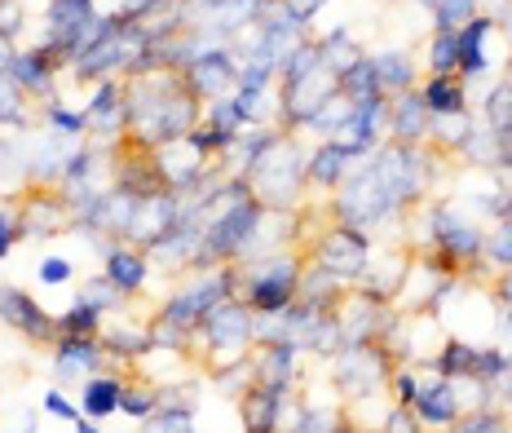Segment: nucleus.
I'll list each match as a JSON object with an SVG mask.
<instances>
[{
  "label": "nucleus",
  "instance_id": "obj_28",
  "mask_svg": "<svg viewBox=\"0 0 512 433\" xmlns=\"http://www.w3.org/2000/svg\"><path fill=\"white\" fill-rule=\"evenodd\" d=\"M0 124H5V129H31V124H36L31 98L14 84V76H0Z\"/></svg>",
  "mask_w": 512,
  "mask_h": 433
},
{
  "label": "nucleus",
  "instance_id": "obj_38",
  "mask_svg": "<svg viewBox=\"0 0 512 433\" xmlns=\"http://www.w3.org/2000/svg\"><path fill=\"white\" fill-rule=\"evenodd\" d=\"M340 429H349L345 407H305L301 425L292 433H340Z\"/></svg>",
  "mask_w": 512,
  "mask_h": 433
},
{
  "label": "nucleus",
  "instance_id": "obj_20",
  "mask_svg": "<svg viewBox=\"0 0 512 433\" xmlns=\"http://www.w3.org/2000/svg\"><path fill=\"white\" fill-rule=\"evenodd\" d=\"M490 31H495V18L490 14L468 18V23L455 31V40H460V71H455V76L460 80H473L486 71V36Z\"/></svg>",
  "mask_w": 512,
  "mask_h": 433
},
{
  "label": "nucleus",
  "instance_id": "obj_10",
  "mask_svg": "<svg viewBox=\"0 0 512 433\" xmlns=\"http://www.w3.org/2000/svg\"><path fill=\"white\" fill-rule=\"evenodd\" d=\"M177 226H181V199H177V190H159V195H146L142 204H137V217H133V226H128L124 244L151 252L155 244H164V239L173 235Z\"/></svg>",
  "mask_w": 512,
  "mask_h": 433
},
{
  "label": "nucleus",
  "instance_id": "obj_57",
  "mask_svg": "<svg viewBox=\"0 0 512 433\" xmlns=\"http://www.w3.org/2000/svg\"><path fill=\"white\" fill-rule=\"evenodd\" d=\"M151 5H159V0H124V9H151Z\"/></svg>",
  "mask_w": 512,
  "mask_h": 433
},
{
  "label": "nucleus",
  "instance_id": "obj_53",
  "mask_svg": "<svg viewBox=\"0 0 512 433\" xmlns=\"http://www.w3.org/2000/svg\"><path fill=\"white\" fill-rule=\"evenodd\" d=\"M14 433H36V411H18V429Z\"/></svg>",
  "mask_w": 512,
  "mask_h": 433
},
{
  "label": "nucleus",
  "instance_id": "obj_5",
  "mask_svg": "<svg viewBox=\"0 0 512 433\" xmlns=\"http://www.w3.org/2000/svg\"><path fill=\"white\" fill-rule=\"evenodd\" d=\"M9 208L18 213L23 239H58L80 226V208L62 195V186H49V182H27L9 199Z\"/></svg>",
  "mask_w": 512,
  "mask_h": 433
},
{
  "label": "nucleus",
  "instance_id": "obj_39",
  "mask_svg": "<svg viewBox=\"0 0 512 433\" xmlns=\"http://www.w3.org/2000/svg\"><path fill=\"white\" fill-rule=\"evenodd\" d=\"M451 433H512V425H508L504 411H486V407H477V411H468V416L455 420Z\"/></svg>",
  "mask_w": 512,
  "mask_h": 433
},
{
  "label": "nucleus",
  "instance_id": "obj_41",
  "mask_svg": "<svg viewBox=\"0 0 512 433\" xmlns=\"http://www.w3.org/2000/svg\"><path fill=\"white\" fill-rule=\"evenodd\" d=\"M204 120H208V124H217V129H221V133H230V137H239V129H243V115H239V107H234V98L208 102Z\"/></svg>",
  "mask_w": 512,
  "mask_h": 433
},
{
  "label": "nucleus",
  "instance_id": "obj_31",
  "mask_svg": "<svg viewBox=\"0 0 512 433\" xmlns=\"http://www.w3.org/2000/svg\"><path fill=\"white\" fill-rule=\"evenodd\" d=\"M62 336H76V341H93V336H102V314L76 301L67 314H58V341H62Z\"/></svg>",
  "mask_w": 512,
  "mask_h": 433
},
{
  "label": "nucleus",
  "instance_id": "obj_43",
  "mask_svg": "<svg viewBox=\"0 0 512 433\" xmlns=\"http://www.w3.org/2000/svg\"><path fill=\"white\" fill-rule=\"evenodd\" d=\"M195 407H199V389L195 385L159 389V411H186V416H195Z\"/></svg>",
  "mask_w": 512,
  "mask_h": 433
},
{
  "label": "nucleus",
  "instance_id": "obj_11",
  "mask_svg": "<svg viewBox=\"0 0 512 433\" xmlns=\"http://www.w3.org/2000/svg\"><path fill=\"white\" fill-rule=\"evenodd\" d=\"M137 204H142L137 195L111 186V190H102V195L80 213V226L89 230V235H102V239H111V244H124L128 226H133V217H137Z\"/></svg>",
  "mask_w": 512,
  "mask_h": 433
},
{
  "label": "nucleus",
  "instance_id": "obj_4",
  "mask_svg": "<svg viewBox=\"0 0 512 433\" xmlns=\"http://www.w3.org/2000/svg\"><path fill=\"white\" fill-rule=\"evenodd\" d=\"M437 164H442L437 151H429V146H402V142H384L371 155V173L380 177L384 195H389V204L398 213L420 208L429 199V190L437 182Z\"/></svg>",
  "mask_w": 512,
  "mask_h": 433
},
{
  "label": "nucleus",
  "instance_id": "obj_3",
  "mask_svg": "<svg viewBox=\"0 0 512 433\" xmlns=\"http://www.w3.org/2000/svg\"><path fill=\"white\" fill-rule=\"evenodd\" d=\"M305 164H309V155L301 151L296 133H287L283 142H274L265 155H256L239 177L252 186V195L265 204V213H296V204H301V195L309 186Z\"/></svg>",
  "mask_w": 512,
  "mask_h": 433
},
{
  "label": "nucleus",
  "instance_id": "obj_42",
  "mask_svg": "<svg viewBox=\"0 0 512 433\" xmlns=\"http://www.w3.org/2000/svg\"><path fill=\"white\" fill-rule=\"evenodd\" d=\"M142 433H195V420L186 411H155L142 420Z\"/></svg>",
  "mask_w": 512,
  "mask_h": 433
},
{
  "label": "nucleus",
  "instance_id": "obj_58",
  "mask_svg": "<svg viewBox=\"0 0 512 433\" xmlns=\"http://www.w3.org/2000/svg\"><path fill=\"white\" fill-rule=\"evenodd\" d=\"M499 217H504V226H512V204L504 208V213H499Z\"/></svg>",
  "mask_w": 512,
  "mask_h": 433
},
{
  "label": "nucleus",
  "instance_id": "obj_33",
  "mask_svg": "<svg viewBox=\"0 0 512 433\" xmlns=\"http://www.w3.org/2000/svg\"><path fill=\"white\" fill-rule=\"evenodd\" d=\"M190 146H195L204 160H226V155L234 151V137L230 133H221L217 124H208V120H199L195 129H190V137H186Z\"/></svg>",
  "mask_w": 512,
  "mask_h": 433
},
{
  "label": "nucleus",
  "instance_id": "obj_15",
  "mask_svg": "<svg viewBox=\"0 0 512 433\" xmlns=\"http://www.w3.org/2000/svg\"><path fill=\"white\" fill-rule=\"evenodd\" d=\"M239 420H243V433H279L283 429V389L248 385L239 394Z\"/></svg>",
  "mask_w": 512,
  "mask_h": 433
},
{
  "label": "nucleus",
  "instance_id": "obj_52",
  "mask_svg": "<svg viewBox=\"0 0 512 433\" xmlns=\"http://www.w3.org/2000/svg\"><path fill=\"white\" fill-rule=\"evenodd\" d=\"M14 62H18L14 40H9V36H0V76H9V71H14Z\"/></svg>",
  "mask_w": 512,
  "mask_h": 433
},
{
  "label": "nucleus",
  "instance_id": "obj_19",
  "mask_svg": "<svg viewBox=\"0 0 512 433\" xmlns=\"http://www.w3.org/2000/svg\"><path fill=\"white\" fill-rule=\"evenodd\" d=\"M53 367H58L62 380H80V376H93L98 367L106 363V350L102 341L93 336V341H76V336H62L58 345H53Z\"/></svg>",
  "mask_w": 512,
  "mask_h": 433
},
{
  "label": "nucleus",
  "instance_id": "obj_25",
  "mask_svg": "<svg viewBox=\"0 0 512 433\" xmlns=\"http://www.w3.org/2000/svg\"><path fill=\"white\" fill-rule=\"evenodd\" d=\"M424 107H429L433 115H460L468 111V89L460 76H429V84L420 89Z\"/></svg>",
  "mask_w": 512,
  "mask_h": 433
},
{
  "label": "nucleus",
  "instance_id": "obj_46",
  "mask_svg": "<svg viewBox=\"0 0 512 433\" xmlns=\"http://www.w3.org/2000/svg\"><path fill=\"white\" fill-rule=\"evenodd\" d=\"M389 394H393V403H398V407H411L415 403V394H420V380L411 376V367H398V372H393Z\"/></svg>",
  "mask_w": 512,
  "mask_h": 433
},
{
  "label": "nucleus",
  "instance_id": "obj_40",
  "mask_svg": "<svg viewBox=\"0 0 512 433\" xmlns=\"http://www.w3.org/2000/svg\"><path fill=\"white\" fill-rule=\"evenodd\" d=\"M318 67H323V54H318V45H314V40H305V45H301V49H296L292 58L283 62V71H279V84L305 80L309 71H318Z\"/></svg>",
  "mask_w": 512,
  "mask_h": 433
},
{
  "label": "nucleus",
  "instance_id": "obj_50",
  "mask_svg": "<svg viewBox=\"0 0 512 433\" xmlns=\"http://www.w3.org/2000/svg\"><path fill=\"white\" fill-rule=\"evenodd\" d=\"M45 411H49V416H58V420H67V425H76V420H80V411L71 407L58 389H49V394H45Z\"/></svg>",
  "mask_w": 512,
  "mask_h": 433
},
{
  "label": "nucleus",
  "instance_id": "obj_27",
  "mask_svg": "<svg viewBox=\"0 0 512 433\" xmlns=\"http://www.w3.org/2000/svg\"><path fill=\"white\" fill-rule=\"evenodd\" d=\"M318 54H323V67L332 71L336 80L345 76L349 67H358V62L367 58V54H362V45H358L354 36H349L345 27H340V31H332V36H323V40H318Z\"/></svg>",
  "mask_w": 512,
  "mask_h": 433
},
{
  "label": "nucleus",
  "instance_id": "obj_37",
  "mask_svg": "<svg viewBox=\"0 0 512 433\" xmlns=\"http://www.w3.org/2000/svg\"><path fill=\"white\" fill-rule=\"evenodd\" d=\"M482 0H433V27L437 31H460L468 18H477Z\"/></svg>",
  "mask_w": 512,
  "mask_h": 433
},
{
  "label": "nucleus",
  "instance_id": "obj_54",
  "mask_svg": "<svg viewBox=\"0 0 512 433\" xmlns=\"http://www.w3.org/2000/svg\"><path fill=\"white\" fill-rule=\"evenodd\" d=\"M495 385H499V389H504V398H508V403H512V354H508V367H504V376H499V380H495Z\"/></svg>",
  "mask_w": 512,
  "mask_h": 433
},
{
  "label": "nucleus",
  "instance_id": "obj_14",
  "mask_svg": "<svg viewBox=\"0 0 512 433\" xmlns=\"http://www.w3.org/2000/svg\"><path fill=\"white\" fill-rule=\"evenodd\" d=\"M296 354H301V345H252V354H248L252 385L287 389L296 376Z\"/></svg>",
  "mask_w": 512,
  "mask_h": 433
},
{
  "label": "nucleus",
  "instance_id": "obj_55",
  "mask_svg": "<svg viewBox=\"0 0 512 433\" xmlns=\"http://www.w3.org/2000/svg\"><path fill=\"white\" fill-rule=\"evenodd\" d=\"M71 433H102V429H98V425H93V420H89V416H80V420H76V425H71Z\"/></svg>",
  "mask_w": 512,
  "mask_h": 433
},
{
  "label": "nucleus",
  "instance_id": "obj_60",
  "mask_svg": "<svg viewBox=\"0 0 512 433\" xmlns=\"http://www.w3.org/2000/svg\"><path fill=\"white\" fill-rule=\"evenodd\" d=\"M420 5H424V9H433V0H420Z\"/></svg>",
  "mask_w": 512,
  "mask_h": 433
},
{
  "label": "nucleus",
  "instance_id": "obj_35",
  "mask_svg": "<svg viewBox=\"0 0 512 433\" xmlns=\"http://www.w3.org/2000/svg\"><path fill=\"white\" fill-rule=\"evenodd\" d=\"M349 115H354V102H349V98H345V93H340V89H336V93H332V98H327V102H323V107H318V111H314V120H309V124H305V129H314V133H327V137H332V133L340 129V124H345V120H349Z\"/></svg>",
  "mask_w": 512,
  "mask_h": 433
},
{
  "label": "nucleus",
  "instance_id": "obj_48",
  "mask_svg": "<svg viewBox=\"0 0 512 433\" xmlns=\"http://www.w3.org/2000/svg\"><path fill=\"white\" fill-rule=\"evenodd\" d=\"M380 433H424V425L415 420V411H411V407H393L389 416H384Z\"/></svg>",
  "mask_w": 512,
  "mask_h": 433
},
{
  "label": "nucleus",
  "instance_id": "obj_22",
  "mask_svg": "<svg viewBox=\"0 0 512 433\" xmlns=\"http://www.w3.org/2000/svg\"><path fill=\"white\" fill-rule=\"evenodd\" d=\"M349 164H354V160H349L345 151H336L332 142H323L314 155H309V164H305V182L314 186V190H327V195H332V190L349 177Z\"/></svg>",
  "mask_w": 512,
  "mask_h": 433
},
{
  "label": "nucleus",
  "instance_id": "obj_17",
  "mask_svg": "<svg viewBox=\"0 0 512 433\" xmlns=\"http://www.w3.org/2000/svg\"><path fill=\"white\" fill-rule=\"evenodd\" d=\"M14 84L27 93L31 102H58L53 98V76H58V67L45 58V49H18V62H14Z\"/></svg>",
  "mask_w": 512,
  "mask_h": 433
},
{
  "label": "nucleus",
  "instance_id": "obj_13",
  "mask_svg": "<svg viewBox=\"0 0 512 433\" xmlns=\"http://www.w3.org/2000/svg\"><path fill=\"white\" fill-rule=\"evenodd\" d=\"M429 124H433V111L424 107L420 89H407V93H398V98H389V142L424 146L429 142Z\"/></svg>",
  "mask_w": 512,
  "mask_h": 433
},
{
  "label": "nucleus",
  "instance_id": "obj_45",
  "mask_svg": "<svg viewBox=\"0 0 512 433\" xmlns=\"http://www.w3.org/2000/svg\"><path fill=\"white\" fill-rule=\"evenodd\" d=\"M482 257L490 261V266H499V270H512V226H499V235L486 239Z\"/></svg>",
  "mask_w": 512,
  "mask_h": 433
},
{
  "label": "nucleus",
  "instance_id": "obj_29",
  "mask_svg": "<svg viewBox=\"0 0 512 433\" xmlns=\"http://www.w3.org/2000/svg\"><path fill=\"white\" fill-rule=\"evenodd\" d=\"M433 367H437V376H446V380H464V376H473V367H477V350L451 336V341L437 350Z\"/></svg>",
  "mask_w": 512,
  "mask_h": 433
},
{
  "label": "nucleus",
  "instance_id": "obj_8",
  "mask_svg": "<svg viewBox=\"0 0 512 433\" xmlns=\"http://www.w3.org/2000/svg\"><path fill=\"white\" fill-rule=\"evenodd\" d=\"M424 248L442 252V257L455 261L460 270L486 261L482 257V252H486V235L473 226V221H464L460 213H451V208H442V204L429 208V244H424Z\"/></svg>",
  "mask_w": 512,
  "mask_h": 433
},
{
  "label": "nucleus",
  "instance_id": "obj_2",
  "mask_svg": "<svg viewBox=\"0 0 512 433\" xmlns=\"http://www.w3.org/2000/svg\"><path fill=\"white\" fill-rule=\"evenodd\" d=\"M305 252L301 248H283L270 252V257H252V261H234L239 270V297L252 314H279L296 301V288H301L305 274Z\"/></svg>",
  "mask_w": 512,
  "mask_h": 433
},
{
  "label": "nucleus",
  "instance_id": "obj_9",
  "mask_svg": "<svg viewBox=\"0 0 512 433\" xmlns=\"http://www.w3.org/2000/svg\"><path fill=\"white\" fill-rule=\"evenodd\" d=\"M0 323H9L31 345H58V314H49L31 292L0 283Z\"/></svg>",
  "mask_w": 512,
  "mask_h": 433
},
{
  "label": "nucleus",
  "instance_id": "obj_24",
  "mask_svg": "<svg viewBox=\"0 0 512 433\" xmlns=\"http://www.w3.org/2000/svg\"><path fill=\"white\" fill-rule=\"evenodd\" d=\"M120 394H124V376H89L84 380V394H80L84 416L89 420L115 416V411H120Z\"/></svg>",
  "mask_w": 512,
  "mask_h": 433
},
{
  "label": "nucleus",
  "instance_id": "obj_32",
  "mask_svg": "<svg viewBox=\"0 0 512 433\" xmlns=\"http://www.w3.org/2000/svg\"><path fill=\"white\" fill-rule=\"evenodd\" d=\"M120 411H128L133 420L155 416V411H159V385H151V380H124Z\"/></svg>",
  "mask_w": 512,
  "mask_h": 433
},
{
  "label": "nucleus",
  "instance_id": "obj_18",
  "mask_svg": "<svg viewBox=\"0 0 512 433\" xmlns=\"http://www.w3.org/2000/svg\"><path fill=\"white\" fill-rule=\"evenodd\" d=\"M146 274H151V261H146L142 248H133V244L106 248V279H111L124 297H137V292L146 288Z\"/></svg>",
  "mask_w": 512,
  "mask_h": 433
},
{
  "label": "nucleus",
  "instance_id": "obj_47",
  "mask_svg": "<svg viewBox=\"0 0 512 433\" xmlns=\"http://www.w3.org/2000/svg\"><path fill=\"white\" fill-rule=\"evenodd\" d=\"M71 261H62V257H45L40 261V270H36V279L45 283V288H62V283H71Z\"/></svg>",
  "mask_w": 512,
  "mask_h": 433
},
{
  "label": "nucleus",
  "instance_id": "obj_26",
  "mask_svg": "<svg viewBox=\"0 0 512 433\" xmlns=\"http://www.w3.org/2000/svg\"><path fill=\"white\" fill-rule=\"evenodd\" d=\"M371 67H376V80H380L384 98H398V93L415 89V62H411V54H376V58H371Z\"/></svg>",
  "mask_w": 512,
  "mask_h": 433
},
{
  "label": "nucleus",
  "instance_id": "obj_36",
  "mask_svg": "<svg viewBox=\"0 0 512 433\" xmlns=\"http://www.w3.org/2000/svg\"><path fill=\"white\" fill-rule=\"evenodd\" d=\"M80 305H89V310H98V314H111V310H120V301H124V292L115 288L111 279H89V283H80Z\"/></svg>",
  "mask_w": 512,
  "mask_h": 433
},
{
  "label": "nucleus",
  "instance_id": "obj_23",
  "mask_svg": "<svg viewBox=\"0 0 512 433\" xmlns=\"http://www.w3.org/2000/svg\"><path fill=\"white\" fill-rule=\"evenodd\" d=\"M98 341H102L106 354L128 358V363H137L142 354L155 350V345H151V327H146V323H111V327H106V332L98 336Z\"/></svg>",
  "mask_w": 512,
  "mask_h": 433
},
{
  "label": "nucleus",
  "instance_id": "obj_34",
  "mask_svg": "<svg viewBox=\"0 0 512 433\" xmlns=\"http://www.w3.org/2000/svg\"><path fill=\"white\" fill-rule=\"evenodd\" d=\"M429 67H433V76H455L460 71V40H455V31H433Z\"/></svg>",
  "mask_w": 512,
  "mask_h": 433
},
{
  "label": "nucleus",
  "instance_id": "obj_30",
  "mask_svg": "<svg viewBox=\"0 0 512 433\" xmlns=\"http://www.w3.org/2000/svg\"><path fill=\"white\" fill-rule=\"evenodd\" d=\"M340 93H345L349 102H376V98H384L380 93V80H376V67H371V58H362L358 67H349L345 76H340Z\"/></svg>",
  "mask_w": 512,
  "mask_h": 433
},
{
  "label": "nucleus",
  "instance_id": "obj_12",
  "mask_svg": "<svg viewBox=\"0 0 512 433\" xmlns=\"http://www.w3.org/2000/svg\"><path fill=\"white\" fill-rule=\"evenodd\" d=\"M186 80L199 102H217L230 89H239V62H234L230 49H208L186 67Z\"/></svg>",
  "mask_w": 512,
  "mask_h": 433
},
{
  "label": "nucleus",
  "instance_id": "obj_6",
  "mask_svg": "<svg viewBox=\"0 0 512 433\" xmlns=\"http://www.w3.org/2000/svg\"><path fill=\"white\" fill-rule=\"evenodd\" d=\"M393 372H398V358L384 345H345L336 354V389L358 403V398H376L380 389H389Z\"/></svg>",
  "mask_w": 512,
  "mask_h": 433
},
{
  "label": "nucleus",
  "instance_id": "obj_16",
  "mask_svg": "<svg viewBox=\"0 0 512 433\" xmlns=\"http://www.w3.org/2000/svg\"><path fill=\"white\" fill-rule=\"evenodd\" d=\"M411 411H415V420H420V425H433V429L455 425V420L464 416V403H460V394H455V380L437 376L433 385H420Z\"/></svg>",
  "mask_w": 512,
  "mask_h": 433
},
{
  "label": "nucleus",
  "instance_id": "obj_49",
  "mask_svg": "<svg viewBox=\"0 0 512 433\" xmlns=\"http://www.w3.org/2000/svg\"><path fill=\"white\" fill-rule=\"evenodd\" d=\"M18 239H23V226H18V213H14V208H5V213H0V261L9 257V248H14Z\"/></svg>",
  "mask_w": 512,
  "mask_h": 433
},
{
  "label": "nucleus",
  "instance_id": "obj_1",
  "mask_svg": "<svg viewBox=\"0 0 512 433\" xmlns=\"http://www.w3.org/2000/svg\"><path fill=\"white\" fill-rule=\"evenodd\" d=\"M124 102H128V129L142 142H177L190 137L199 120H204V102L195 98L186 71L173 67H146L124 76Z\"/></svg>",
  "mask_w": 512,
  "mask_h": 433
},
{
  "label": "nucleus",
  "instance_id": "obj_44",
  "mask_svg": "<svg viewBox=\"0 0 512 433\" xmlns=\"http://www.w3.org/2000/svg\"><path fill=\"white\" fill-rule=\"evenodd\" d=\"M45 120L53 124V129H62V133H76V137H84L89 133V115H76V111H67L62 102H49V111H45Z\"/></svg>",
  "mask_w": 512,
  "mask_h": 433
},
{
  "label": "nucleus",
  "instance_id": "obj_59",
  "mask_svg": "<svg viewBox=\"0 0 512 433\" xmlns=\"http://www.w3.org/2000/svg\"><path fill=\"white\" fill-rule=\"evenodd\" d=\"M252 5H256V9H261V5H274V0H252Z\"/></svg>",
  "mask_w": 512,
  "mask_h": 433
},
{
  "label": "nucleus",
  "instance_id": "obj_21",
  "mask_svg": "<svg viewBox=\"0 0 512 433\" xmlns=\"http://www.w3.org/2000/svg\"><path fill=\"white\" fill-rule=\"evenodd\" d=\"M473 115L460 111V115H433V124H429V151H437L446 160V155H464V146H468V137H473Z\"/></svg>",
  "mask_w": 512,
  "mask_h": 433
},
{
  "label": "nucleus",
  "instance_id": "obj_56",
  "mask_svg": "<svg viewBox=\"0 0 512 433\" xmlns=\"http://www.w3.org/2000/svg\"><path fill=\"white\" fill-rule=\"evenodd\" d=\"M499 23H504V36H508V54H512V5H508V14L499 18Z\"/></svg>",
  "mask_w": 512,
  "mask_h": 433
},
{
  "label": "nucleus",
  "instance_id": "obj_51",
  "mask_svg": "<svg viewBox=\"0 0 512 433\" xmlns=\"http://www.w3.org/2000/svg\"><path fill=\"white\" fill-rule=\"evenodd\" d=\"M323 5H327V0H283V9H287V14H292L301 27H309V18H314Z\"/></svg>",
  "mask_w": 512,
  "mask_h": 433
},
{
  "label": "nucleus",
  "instance_id": "obj_7",
  "mask_svg": "<svg viewBox=\"0 0 512 433\" xmlns=\"http://www.w3.org/2000/svg\"><path fill=\"white\" fill-rule=\"evenodd\" d=\"M393 213H398V208L389 204V195H384L380 177L371 173V164L349 173L345 182L332 190V217L354 230H371V226H380V221H389Z\"/></svg>",
  "mask_w": 512,
  "mask_h": 433
}]
</instances>
